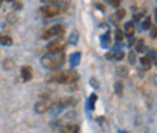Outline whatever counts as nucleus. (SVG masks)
<instances>
[{
  "instance_id": "412c9836",
  "label": "nucleus",
  "mask_w": 157,
  "mask_h": 133,
  "mask_svg": "<svg viewBox=\"0 0 157 133\" xmlns=\"http://www.w3.org/2000/svg\"><path fill=\"white\" fill-rule=\"evenodd\" d=\"M122 89H124L122 83H121V82H117V83H115V91H117V94L118 95H122Z\"/></svg>"
},
{
  "instance_id": "5701e85b",
  "label": "nucleus",
  "mask_w": 157,
  "mask_h": 133,
  "mask_svg": "<svg viewBox=\"0 0 157 133\" xmlns=\"http://www.w3.org/2000/svg\"><path fill=\"white\" fill-rule=\"evenodd\" d=\"M106 2H109L112 6H119L121 5V0H106Z\"/></svg>"
},
{
  "instance_id": "cd10ccee",
  "label": "nucleus",
  "mask_w": 157,
  "mask_h": 133,
  "mask_svg": "<svg viewBox=\"0 0 157 133\" xmlns=\"http://www.w3.org/2000/svg\"><path fill=\"white\" fill-rule=\"evenodd\" d=\"M42 3H56L58 0H41Z\"/></svg>"
},
{
  "instance_id": "f8f14e48",
  "label": "nucleus",
  "mask_w": 157,
  "mask_h": 133,
  "mask_svg": "<svg viewBox=\"0 0 157 133\" xmlns=\"http://www.w3.org/2000/svg\"><path fill=\"white\" fill-rule=\"evenodd\" d=\"M0 44H3V45H12V38L9 35H0Z\"/></svg>"
},
{
  "instance_id": "6ab92c4d",
  "label": "nucleus",
  "mask_w": 157,
  "mask_h": 133,
  "mask_svg": "<svg viewBox=\"0 0 157 133\" xmlns=\"http://www.w3.org/2000/svg\"><path fill=\"white\" fill-rule=\"evenodd\" d=\"M12 65H14V61H12V59H6V61L3 62V68H5V70H11Z\"/></svg>"
},
{
  "instance_id": "aec40b11",
  "label": "nucleus",
  "mask_w": 157,
  "mask_h": 133,
  "mask_svg": "<svg viewBox=\"0 0 157 133\" xmlns=\"http://www.w3.org/2000/svg\"><path fill=\"white\" fill-rule=\"evenodd\" d=\"M147 57H148L153 64H156V50H154V49H153V50H150V52H148V55H147Z\"/></svg>"
},
{
  "instance_id": "f03ea898",
  "label": "nucleus",
  "mask_w": 157,
  "mask_h": 133,
  "mask_svg": "<svg viewBox=\"0 0 157 133\" xmlns=\"http://www.w3.org/2000/svg\"><path fill=\"white\" fill-rule=\"evenodd\" d=\"M63 30H65V26L63 24H55V26H52L50 29H47L44 33H42V38L44 39H55L60 37L62 33H63Z\"/></svg>"
},
{
  "instance_id": "7ed1b4c3",
  "label": "nucleus",
  "mask_w": 157,
  "mask_h": 133,
  "mask_svg": "<svg viewBox=\"0 0 157 133\" xmlns=\"http://www.w3.org/2000/svg\"><path fill=\"white\" fill-rule=\"evenodd\" d=\"M65 47H67V42H65L63 39H53L52 42H48V45H47V52H48V53L63 52Z\"/></svg>"
},
{
  "instance_id": "393cba45",
  "label": "nucleus",
  "mask_w": 157,
  "mask_h": 133,
  "mask_svg": "<svg viewBox=\"0 0 157 133\" xmlns=\"http://www.w3.org/2000/svg\"><path fill=\"white\" fill-rule=\"evenodd\" d=\"M115 35H117V39L119 41V42H121V41H122V38H124V35H122L119 30H117V33H115Z\"/></svg>"
},
{
  "instance_id": "ddd939ff",
  "label": "nucleus",
  "mask_w": 157,
  "mask_h": 133,
  "mask_svg": "<svg viewBox=\"0 0 157 133\" xmlns=\"http://www.w3.org/2000/svg\"><path fill=\"white\" fill-rule=\"evenodd\" d=\"M95 101H97V95L92 94L91 97H89V100H88V111H92V109H94Z\"/></svg>"
},
{
  "instance_id": "b1692460",
  "label": "nucleus",
  "mask_w": 157,
  "mask_h": 133,
  "mask_svg": "<svg viewBox=\"0 0 157 133\" xmlns=\"http://www.w3.org/2000/svg\"><path fill=\"white\" fill-rule=\"evenodd\" d=\"M21 8H23V3H20V2H15V3H14V9H15V11H17V9H21Z\"/></svg>"
},
{
  "instance_id": "f257e3e1",
  "label": "nucleus",
  "mask_w": 157,
  "mask_h": 133,
  "mask_svg": "<svg viewBox=\"0 0 157 133\" xmlns=\"http://www.w3.org/2000/svg\"><path fill=\"white\" fill-rule=\"evenodd\" d=\"M42 67L48 68V70H59L63 64H65V56L62 52H56V53H48L41 59Z\"/></svg>"
},
{
  "instance_id": "4be33fe9",
  "label": "nucleus",
  "mask_w": 157,
  "mask_h": 133,
  "mask_svg": "<svg viewBox=\"0 0 157 133\" xmlns=\"http://www.w3.org/2000/svg\"><path fill=\"white\" fill-rule=\"evenodd\" d=\"M128 61H130V64H135V62H136V53L130 52V53H128Z\"/></svg>"
},
{
  "instance_id": "20e7f679",
  "label": "nucleus",
  "mask_w": 157,
  "mask_h": 133,
  "mask_svg": "<svg viewBox=\"0 0 157 133\" xmlns=\"http://www.w3.org/2000/svg\"><path fill=\"white\" fill-rule=\"evenodd\" d=\"M41 12L45 17H55V15H58L60 12V6H58L56 3H47V6L41 8Z\"/></svg>"
},
{
  "instance_id": "423d86ee",
  "label": "nucleus",
  "mask_w": 157,
  "mask_h": 133,
  "mask_svg": "<svg viewBox=\"0 0 157 133\" xmlns=\"http://www.w3.org/2000/svg\"><path fill=\"white\" fill-rule=\"evenodd\" d=\"M32 77H33L32 68H30L29 65H23V67H21V79H23L24 82H29V80H32Z\"/></svg>"
},
{
  "instance_id": "2eb2a0df",
  "label": "nucleus",
  "mask_w": 157,
  "mask_h": 133,
  "mask_svg": "<svg viewBox=\"0 0 157 133\" xmlns=\"http://www.w3.org/2000/svg\"><path fill=\"white\" fill-rule=\"evenodd\" d=\"M140 64H142V67H144L145 70H148V68H151V64H153V62L147 56H144V57H140Z\"/></svg>"
},
{
  "instance_id": "9b49d317",
  "label": "nucleus",
  "mask_w": 157,
  "mask_h": 133,
  "mask_svg": "<svg viewBox=\"0 0 157 133\" xmlns=\"http://www.w3.org/2000/svg\"><path fill=\"white\" fill-rule=\"evenodd\" d=\"M110 45V33L106 32L103 37H101V47H109Z\"/></svg>"
},
{
  "instance_id": "1a4fd4ad",
  "label": "nucleus",
  "mask_w": 157,
  "mask_h": 133,
  "mask_svg": "<svg viewBox=\"0 0 157 133\" xmlns=\"http://www.w3.org/2000/svg\"><path fill=\"white\" fill-rule=\"evenodd\" d=\"M82 61V53H73L71 57H70V65L71 67H77Z\"/></svg>"
},
{
  "instance_id": "6e6552de",
  "label": "nucleus",
  "mask_w": 157,
  "mask_h": 133,
  "mask_svg": "<svg viewBox=\"0 0 157 133\" xmlns=\"http://www.w3.org/2000/svg\"><path fill=\"white\" fill-rule=\"evenodd\" d=\"M78 79L77 73L76 71H65V83H71V82H76Z\"/></svg>"
},
{
  "instance_id": "a211bd4d",
  "label": "nucleus",
  "mask_w": 157,
  "mask_h": 133,
  "mask_svg": "<svg viewBox=\"0 0 157 133\" xmlns=\"http://www.w3.org/2000/svg\"><path fill=\"white\" fill-rule=\"evenodd\" d=\"M124 17H125V11H124V9H118L117 14L113 15V18L115 20H122Z\"/></svg>"
},
{
  "instance_id": "bb28decb",
  "label": "nucleus",
  "mask_w": 157,
  "mask_h": 133,
  "mask_svg": "<svg viewBox=\"0 0 157 133\" xmlns=\"http://www.w3.org/2000/svg\"><path fill=\"white\" fill-rule=\"evenodd\" d=\"M122 57H124V53H122V52H118V53H117V56H115V59H118V61H121Z\"/></svg>"
},
{
  "instance_id": "c756f323",
  "label": "nucleus",
  "mask_w": 157,
  "mask_h": 133,
  "mask_svg": "<svg viewBox=\"0 0 157 133\" xmlns=\"http://www.w3.org/2000/svg\"><path fill=\"white\" fill-rule=\"evenodd\" d=\"M6 2H14V0H6Z\"/></svg>"
},
{
  "instance_id": "7c9ffc66",
  "label": "nucleus",
  "mask_w": 157,
  "mask_h": 133,
  "mask_svg": "<svg viewBox=\"0 0 157 133\" xmlns=\"http://www.w3.org/2000/svg\"><path fill=\"white\" fill-rule=\"evenodd\" d=\"M0 5H2V0H0Z\"/></svg>"
},
{
  "instance_id": "c85d7f7f",
  "label": "nucleus",
  "mask_w": 157,
  "mask_h": 133,
  "mask_svg": "<svg viewBox=\"0 0 157 133\" xmlns=\"http://www.w3.org/2000/svg\"><path fill=\"white\" fill-rule=\"evenodd\" d=\"M140 17H142V14H139V15H135V21H139V20H140Z\"/></svg>"
},
{
  "instance_id": "39448f33",
  "label": "nucleus",
  "mask_w": 157,
  "mask_h": 133,
  "mask_svg": "<svg viewBox=\"0 0 157 133\" xmlns=\"http://www.w3.org/2000/svg\"><path fill=\"white\" fill-rule=\"evenodd\" d=\"M52 104H53L52 100H48V98H42V100L36 101V104H35V112H36V114H45V112L52 108Z\"/></svg>"
},
{
  "instance_id": "0eeeda50",
  "label": "nucleus",
  "mask_w": 157,
  "mask_h": 133,
  "mask_svg": "<svg viewBox=\"0 0 157 133\" xmlns=\"http://www.w3.org/2000/svg\"><path fill=\"white\" fill-rule=\"evenodd\" d=\"M133 33H135V23H127L124 26V35L130 38V37H133Z\"/></svg>"
},
{
  "instance_id": "dca6fc26",
  "label": "nucleus",
  "mask_w": 157,
  "mask_h": 133,
  "mask_svg": "<svg viewBox=\"0 0 157 133\" xmlns=\"http://www.w3.org/2000/svg\"><path fill=\"white\" fill-rule=\"evenodd\" d=\"M77 41H78V33L77 32H73V33L70 35L68 42H70V44H73V45H76V44H77Z\"/></svg>"
},
{
  "instance_id": "f3484780",
  "label": "nucleus",
  "mask_w": 157,
  "mask_h": 133,
  "mask_svg": "<svg viewBox=\"0 0 157 133\" xmlns=\"http://www.w3.org/2000/svg\"><path fill=\"white\" fill-rule=\"evenodd\" d=\"M135 42H136L137 52H144V50H145V41H144V39H139V41H135Z\"/></svg>"
},
{
  "instance_id": "9d476101",
  "label": "nucleus",
  "mask_w": 157,
  "mask_h": 133,
  "mask_svg": "<svg viewBox=\"0 0 157 133\" xmlns=\"http://www.w3.org/2000/svg\"><path fill=\"white\" fill-rule=\"evenodd\" d=\"M60 133H80V126H77V124H71V126L65 127Z\"/></svg>"
},
{
  "instance_id": "4468645a",
  "label": "nucleus",
  "mask_w": 157,
  "mask_h": 133,
  "mask_svg": "<svg viewBox=\"0 0 157 133\" xmlns=\"http://www.w3.org/2000/svg\"><path fill=\"white\" fill-rule=\"evenodd\" d=\"M140 27H142V30H148L151 27V17H145V20L140 24Z\"/></svg>"
},
{
  "instance_id": "a878e982",
  "label": "nucleus",
  "mask_w": 157,
  "mask_h": 133,
  "mask_svg": "<svg viewBox=\"0 0 157 133\" xmlns=\"http://www.w3.org/2000/svg\"><path fill=\"white\" fill-rule=\"evenodd\" d=\"M148 30H151V37H153V38H156V26H153V27H150Z\"/></svg>"
}]
</instances>
